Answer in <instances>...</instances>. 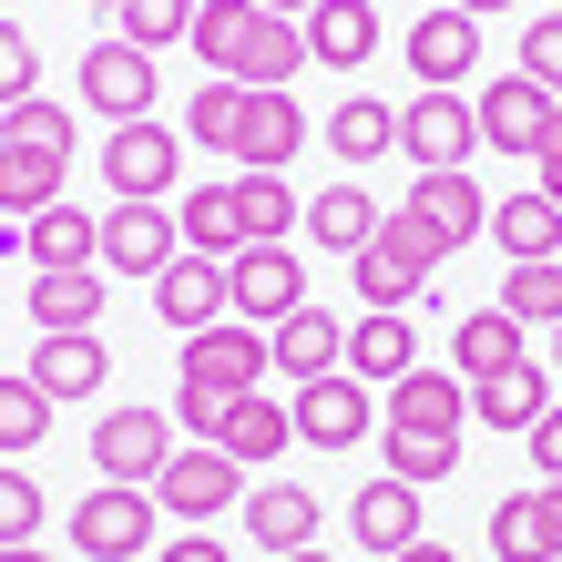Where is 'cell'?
Listing matches in <instances>:
<instances>
[{
    "mask_svg": "<svg viewBox=\"0 0 562 562\" xmlns=\"http://www.w3.org/2000/svg\"><path fill=\"white\" fill-rule=\"evenodd\" d=\"M512 72H532L552 103H562V11H542V21H521V61Z\"/></svg>",
    "mask_w": 562,
    "mask_h": 562,
    "instance_id": "cell-45",
    "label": "cell"
},
{
    "mask_svg": "<svg viewBox=\"0 0 562 562\" xmlns=\"http://www.w3.org/2000/svg\"><path fill=\"white\" fill-rule=\"evenodd\" d=\"M154 562H225V542H215V532H184V542H164Z\"/></svg>",
    "mask_w": 562,
    "mask_h": 562,
    "instance_id": "cell-50",
    "label": "cell"
},
{
    "mask_svg": "<svg viewBox=\"0 0 562 562\" xmlns=\"http://www.w3.org/2000/svg\"><path fill=\"white\" fill-rule=\"evenodd\" d=\"M154 491H123V481H103V491H82V512H72V552L82 562H144L154 552Z\"/></svg>",
    "mask_w": 562,
    "mask_h": 562,
    "instance_id": "cell-5",
    "label": "cell"
},
{
    "mask_svg": "<svg viewBox=\"0 0 562 562\" xmlns=\"http://www.w3.org/2000/svg\"><path fill=\"white\" fill-rule=\"evenodd\" d=\"M103 175H113V205H164L175 175H184V134H164V123H113Z\"/></svg>",
    "mask_w": 562,
    "mask_h": 562,
    "instance_id": "cell-11",
    "label": "cell"
},
{
    "mask_svg": "<svg viewBox=\"0 0 562 562\" xmlns=\"http://www.w3.org/2000/svg\"><path fill=\"white\" fill-rule=\"evenodd\" d=\"M286 419H296V440H307V450H358L389 409L369 400V379H358V369H327V379L296 389V409H286Z\"/></svg>",
    "mask_w": 562,
    "mask_h": 562,
    "instance_id": "cell-7",
    "label": "cell"
},
{
    "mask_svg": "<svg viewBox=\"0 0 562 562\" xmlns=\"http://www.w3.org/2000/svg\"><path fill=\"white\" fill-rule=\"evenodd\" d=\"M256 11H286V21H307V11H317V0H256Z\"/></svg>",
    "mask_w": 562,
    "mask_h": 562,
    "instance_id": "cell-52",
    "label": "cell"
},
{
    "mask_svg": "<svg viewBox=\"0 0 562 562\" xmlns=\"http://www.w3.org/2000/svg\"><path fill=\"white\" fill-rule=\"evenodd\" d=\"M389 562H460V552H450V542H429V532H419L409 552H389Z\"/></svg>",
    "mask_w": 562,
    "mask_h": 562,
    "instance_id": "cell-51",
    "label": "cell"
},
{
    "mask_svg": "<svg viewBox=\"0 0 562 562\" xmlns=\"http://www.w3.org/2000/svg\"><path fill=\"white\" fill-rule=\"evenodd\" d=\"M491 552H502V562H552V552H542V512H532V491L491 502Z\"/></svg>",
    "mask_w": 562,
    "mask_h": 562,
    "instance_id": "cell-43",
    "label": "cell"
},
{
    "mask_svg": "<svg viewBox=\"0 0 562 562\" xmlns=\"http://www.w3.org/2000/svg\"><path fill=\"white\" fill-rule=\"evenodd\" d=\"M296 72H307V21L267 11V21H256V42H246V61H236L225 82H246V92H286Z\"/></svg>",
    "mask_w": 562,
    "mask_h": 562,
    "instance_id": "cell-28",
    "label": "cell"
},
{
    "mask_svg": "<svg viewBox=\"0 0 562 562\" xmlns=\"http://www.w3.org/2000/svg\"><path fill=\"white\" fill-rule=\"evenodd\" d=\"M379 225H389V215H379V194L358 184V175H348V184H327V194H307V236H317V246H338V256H358Z\"/></svg>",
    "mask_w": 562,
    "mask_h": 562,
    "instance_id": "cell-31",
    "label": "cell"
},
{
    "mask_svg": "<svg viewBox=\"0 0 562 562\" xmlns=\"http://www.w3.org/2000/svg\"><path fill=\"white\" fill-rule=\"evenodd\" d=\"M267 348H277V369L307 389V379H327V369H348V317H327L317 296H307L296 317H277V327H267Z\"/></svg>",
    "mask_w": 562,
    "mask_h": 562,
    "instance_id": "cell-17",
    "label": "cell"
},
{
    "mask_svg": "<svg viewBox=\"0 0 562 562\" xmlns=\"http://www.w3.org/2000/svg\"><path fill=\"white\" fill-rule=\"evenodd\" d=\"M512 327H562V256H532V267H502V296H491Z\"/></svg>",
    "mask_w": 562,
    "mask_h": 562,
    "instance_id": "cell-37",
    "label": "cell"
},
{
    "mask_svg": "<svg viewBox=\"0 0 562 562\" xmlns=\"http://www.w3.org/2000/svg\"><path fill=\"white\" fill-rule=\"evenodd\" d=\"M256 21H267L256 0H194V31H184V42H194V61H205V72H236L246 42H256Z\"/></svg>",
    "mask_w": 562,
    "mask_h": 562,
    "instance_id": "cell-35",
    "label": "cell"
},
{
    "mask_svg": "<svg viewBox=\"0 0 562 562\" xmlns=\"http://www.w3.org/2000/svg\"><path fill=\"white\" fill-rule=\"evenodd\" d=\"M400 215L409 225H429V246H471V236H491V194L471 184V175H409V194H400Z\"/></svg>",
    "mask_w": 562,
    "mask_h": 562,
    "instance_id": "cell-14",
    "label": "cell"
},
{
    "mask_svg": "<svg viewBox=\"0 0 562 562\" xmlns=\"http://www.w3.org/2000/svg\"><path fill=\"white\" fill-rule=\"evenodd\" d=\"M103 267H61V277H31V327H103Z\"/></svg>",
    "mask_w": 562,
    "mask_h": 562,
    "instance_id": "cell-33",
    "label": "cell"
},
{
    "mask_svg": "<svg viewBox=\"0 0 562 562\" xmlns=\"http://www.w3.org/2000/svg\"><path fill=\"white\" fill-rule=\"evenodd\" d=\"M317 521H327V502H317V491H296V481L246 491V532H256V552H307Z\"/></svg>",
    "mask_w": 562,
    "mask_h": 562,
    "instance_id": "cell-25",
    "label": "cell"
},
{
    "mask_svg": "<svg viewBox=\"0 0 562 562\" xmlns=\"http://www.w3.org/2000/svg\"><path fill=\"white\" fill-rule=\"evenodd\" d=\"M31 82H42V42H31L21 21H0V113L31 103Z\"/></svg>",
    "mask_w": 562,
    "mask_h": 562,
    "instance_id": "cell-46",
    "label": "cell"
},
{
    "mask_svg": "<svg viewBox=\"0 0 562 562\" xmlns=\"http://www.w3.org/2000/svg\"><path fill=\"white\" fill-rule=\"evenodd\" d=\"M31 389L61 409V400H103L113 389V348L92 338V327H42V348H31Z\"/></svg>",
    "mask_w": 562,
    "mask_h": 562,
    "instance_id": "cell-13",
    "label": "cell"
},
{
    "mask_svg": "<svg viewBox=\"0 0 562 562\" xmlns=\"http://www.w3.org/2000/svg\"><path fill=\"white\" fill-rule=\"evenodd\" d=\"M348 277H358V307H409V296L440 277V246H429V225H409V215H389L369 246L348 256Z\"/></svg>",
    "mask_w": 562,
    "mask_h": 562,
    "instance_id": "cell-3",
    "label": "cell"
},
{
    "mask_svg": "<svg viewBox=\"0 0 562 562\" xmlns=\"http://www.w3.org/2000/svg\"><path fill=\"white\" fill-rule=\"evenodd\" d=\"M42 429H52V400L31 389V369H0V460L42 450Z\"/></svg>",
    "mask_w": 562,
    "mask_h": 562,
    "instance_id": "cell-40",
    "label": "cell"
},
{
    "mask_svg": "<svg viewBox=\"0 0 562 562\" xmlns=\"http://www.w3.org/2000/svg\"><path fill=\"white\" fill-rule=\"evenodd\" d=\"M532 512H542V552L562 562V481H542V491H532Z\"/></svg>",
    "mask_w": 562,
    "mask_h": 562,
    "instance_id": "cell-49",
    "label": "cell"
},
{
    "mask_svg": "<svg viewBox=\"0 0 562 562\" xmlns=\"http://www.w3.org/2000/svg\"><path fill=\"white\" fill-rule=\"evenodd\" d=\"M154 502L175 512L184 532H205L215 512H236V502H246V471H236V460H225V450H205V440H194V450H175V460H164Z\"/></svg>",
    "mask_w": 562,
    "mask_h": 562,
    "instance_id": "cell-12",
    "label": "cell"
},
{
    "mask_svg": "<svg viewBox=\"0 0 562 562\" xmlns=\"http://www.w3.org/2000/svg\"><path fill=\"white\" fill-rule=\"evenodd\" d=\"M175 256H184V225L164 215V205H113L103 215V277H144L154 286Z\"/></svg>",
    "mask_w": 562,
    "mask_h": 562,
    "instance_id": "cell-15",
    "label": "cell"
},
{
    "mask_svg": "<svg viewBox=\"0 0 562 562\" xmlns=\"http://www.w3.org/2000/svg\"><path fill=\"white\" fill-rule=\"evenodd\" d=\"M348 369L369 379V389H400L419 369V327L409 307H369V317H348Z\"/></svg>",
    "mask_w": 562,
    "mask_h": 562,
    "instance_id": "cell-18",
    "label": "cell"
},
{
    "mask_svg": "<svg viewBox=\"0 0 562 562\" xmlns=\"http://www.w3.org/2000/svg\"><path fill=\"white\" fill-rule=\"evenodd\" d=\"M552 11H562V0H552Z\"/></svg>",
    "mask_w": 562,
    "mask_h": 562,
    "instance_id": "cell-58",
    "label": "cell"
},
{
    "mask_svg": "<svg viewBox=\"0 0 562 562\" xmlns=\"http://www.w3.org/2000/svg\"><path fill=\"white\" fill-rule=\"evenodd\" d=\"M450 369L471 379V389H481V379H502V369H521V327H512L502 307H471V317L450 327Z\"/></svg>",
    "mask_w": 562,
    "mask_h": 562,
    "instance_id": "cell-29",
    "label": "cell"
},
{
    "mask_svg": "<svg viewBox=\"0 0 562 562\" xmlns=\"http://www.w3.org/2000/svg\"><path fill=\"white\" fill-rule=\"evenodd\" d=\"M175 419H184L205 450H225L236 471H256V460H277V450L296 440V419L267 400V389H246V400H215V389H175Z\"/></svg>",
    "mask_w": 562,
    "mask_h": 562,
    "instance_id": "cell-1",
    "label": "cell"
},
{
    "mask_svg": "<svg viewBox=\"0 0 562 562\" xmlns=\"http://www.w3.org/2000/svg\"><path fill=\"white\" fill-rule=\"evenodd\" d=\"M246 134V82H194V103H184V144H205V154H236Z\"/></svg>",
    "mask_w": 562,
    "mask_h": 562,
    "instance_id": "cell-39",
    "label": "cell"
},
{
    "mask_svg": "<svg viewBox=\"0 0 562 562\" xmlns=\"http://www.w3.org/2000/svg\"><path fill=\"white\" fill-rule=\"evenodd\" d=\"M389 429H450V440H460V429H471V379L419 358V369L389 389Z\"/></svg>",
    "mask_w": 562,
    "mask_h": 562,
    "instance_id": "cell-20",
    "label": "cell"
},
{
    "mask_svg": "<svg viewBox=\"0 0 562 562\" xmlns=\"http://www.w3.org/2000/svg\"><path fill=\"white\" fill-rule=\"evenodd\" d=\"M175 225H184V256H246V215H236V184H194L184 205H175Z\"/></svg>",
    "mask_w": 562,
    "mask_h": 562,
    "instance_id": "cell-32",
    "label": "cell"
},
{
    "mask_svg": "<svg viewBox=\"0 0 562 562\" xmlns=\"http://www.w3.org/2000/svg\"><path fill=\"white\" fill-rule=\"evenodd\" d=\"M460 11H471V21H491V11H521V0H460Z\"/></svg>",
    "mask_w": 562,
    "mask_h": 562,
    "instance_id": "cell-53",
    "label": "cell"
},
{
    "mask_svg": "<svg viewBox=\"0 0 562 562\" xmlns=\"http://www.w3.org/2000/svg\"><path fill=\"white\" fill-rule=\"evenodd\" d=\"M61 175H72L61 154H21V144H0V215L31 225L42 205H61Z\"/></svg>",
    "mask_w": 562,
    "mask_h": 562,
    "instance_id": "cell-36",
    "label": "cell"
},
{
    "mask_svg": "<svg viewBox=\"0 0 562 562\" xmlns=\"http://www.w3.org/2000/svg\"><path fill=\"white\" fill-rule=\"evenodd\" d=\"M0 144L61 154V164H72V103H42V92H31V103H11V113H0Z\"/></svg>",
    "mask_w": 562,
    "mask_h": 562,
    "instance_id": "cell-41",
    "label": "cell"
},
{
    "mask_svg": "<svg viewBox=\"0 0 562 562\" xmlns=\"http://www.w3.org/2000/svg\"><path fill=\"white\" fill-rule=\"evenodd\" d=\"M82 11H113V0H82Z\"/></svg>",
    "mask_w": 562,
    "mask_h": 562,
    "instance_id": "cell-57",
    "label": "cell"
},
{
    "mask_svg": "<svg viewBox=\"0 0 562 562\" xmlns=\"http://www.w3.org/2000/svg\"><path fill=\"white\" fill-rule=\"evenodd\" d=\"M164 460H175V419H164V409H103V419H92V471H103V481L154 491Z\"/></svg>",
    "mask_w": 562,
    "mask_h": 562,
    "instance_id": "cell-8",
    "label": "cell"
},
{
    "mask_svg": "<svg viewBox=\"0 0 562 562\" xmlns=\"http://www.w3.org/2000/svg\"><path fill=\"white\" fill-rule=\"evenodd\" d=\"M419 502L429 491H409V481H369V491H348V532H358V552H409L419 542Z\"/></svg>",
    "mask_w": 562,
    "mask_h": 562,
    "instance_id": "cell-22",
    "label": "cell"
},
{
    "mask_svg": "<svg viewBox=\"0 0 562 562\" xmlns=\"http://www.w3.org/2000/svg\"><path fill=\"white\" fill-rule=\"evenodd\" d=\"M154 317L184 327V338H194V327H225V317H236V307H225V267H215V256H175V267L154 277Z\"/></svg>",
    "mask_w": 562,
    "mask_h": 562,
    "instance_id": "cell-19",
    "label": "cell"
},
{
    "mask_svg": "<svg viewBox=\"0 0 562 562\" xmlns=\"http://www.w3.org/2000/svg\"><path fill=\"white\" fill-rule=\"evenodd\" d=\"M491 246H502V267H532V256H562V205L542 184H521L491 205Z\"/></svg>",
    "mask_w": 562,
    "mask_h": 562,
    "instance_id": "cell-24",
    "label": "cell"
},
{
    "mask_svg": "<svg viewBox=\"0 0 562 562\" xmlns=\"http://www.w3.org/2000/svg\"><path fill=\"white\" fill-rule=\"evenodd\" d=\"M552 369H562V327H552Z\"/></svg>",
    "mask_w": 562,
    "mask_h": 562,
    "instance_id": "cell-56",
    "label": "cell"
},
{
    "mask_svg": "<svg viewBox=\"0 0 562 562\" xmlns=\"http://www.w3.org/2000/svg\"><path fill=\"white\" fill-rule=\"evenodd\" d=\"M277 562H338V552H317V542H307V552H277Z\"/></svg>",
    "mask_w": 562,
    "mask_h": 562,
    "instance_id": "cell-55",
    "label": "cell"
},
{
    "mask_svg": "<svg viewBox=\"0 0 562 562\" xmlns=\"http://www.w3.org/2000/svg\"><path fill=\"white\" fill-rule=\"evenodd\" d=\"M296 144H307L296 92H246V134H236V164H246V175H286Z\"/></svg>",
    "mask_w": 562,
    "mask_h": 562,
    "instance_id": "cell-23",
    "label": "cell"
},
{
    "mask_svg": "<svg viewBox=\"0 0 562 562\" xmlns=\"http://www.w3.org/2000/svg\"><path fill=\"white\" fill-rule=\"evenodd\" d=\"M481 144L491 154H512V164H532V144H542V123H552V92L532 82V72H512V82H481Z\"/></svg>",
    "mask_w": 562,
    "mask_h": 562,
    "instance_id": "cell-16",
    "label": "cell"
},
{
    "mask_svg": "<svg viewBox=\"0 0 562 562\" xmlns=\"http://www.w3.org/2000/svg\"><path fill=\"white\" fill-rule=\"evenodd\" d=\"M532 460H542V481H562V409L532 419Z\"/></svg>",
    "mask_w": 562,
    "mask_h": 562,
    "instance_id": "cell-48",
    "label": "cell"
},
{
    "mask_svg": "<svg viewBox=\"0 0 562 562\" xmlns=\"http://www.w3.org/2000/svg\"><path fill=\"white\" fill-rule=\"evenodd\" d=\"M113 31H123V42H144V52H164V42H184V31H194V0H113Z\"/></svg>",
    "mask_w": 562,
    "mask_h": 562,
    "instance_id": "cell-42",
    "label": "cell"
},
{
    "mask_svg": "<svg viewBox=\"0 0 562 562\" xmlns=\"http://www.w3.org/2000/svg\"><path fill=\"white\" fill-rule=\"evenodd\" d=\"M379 460H389V481L440 491V481L460 471V440H450V429H389V419H379Z\"/></svg>",
    "mask_w": 562,
    "mask_h": 562,
    "instance_id": "cell-34",
    "label": "cell"
},
{
    "mask_svg": "<svg viewBox=\"0 0 562 562\" xmlns=\"http://www.w3.org/2000/svg\"><path fill=\"white\" fill-rule=\"evenodd\" d=\"M267 369H277L267 327L225 317V327H194V338H184V358H175V389H215V400H246V389H267Z\"/></svg>",
    "mask_w": 562,
    "mask_h": 562,
    "instance_id": "cell-2",
    "label": "cell"
},
{
    "mask_svg": "<svg viewBox=\"0 0 562 562\" xmlns=\"http://www.w3.org/2000/svg\"><path fill=\"white\" fill-rule=\"evenodd\" d=\"M532 184L562 205V103H552V123H542V144H532Z\"/></svg>",
    "mask_w": 562,
    "mask_h": 562,
    "instance_id": "cell-47",
    "label": "cell"
},
{
    "mask_svg": "<svg viewBox=\"0 0 562 562\" xmlns=\"http://www.w3.org/2000/svg\"><path fill=\"white\" fill-rule=\"evenodd\" d=\"M542 409H552V369H532V358L471 389V419H481V429H512V440H532V419H542Z\"/></svg>",
    "mask_w": 562,
    "mask_h": 562,
    "instance_id": "cell-26",
    "label": "cell"
},
{
    "mask_svg": "<svg viewBox=\"0 0 562 562\" xmlns=\"http://www.w3.org/2000/svg\"><path fill=\"white\" fill-rule=\"evenodd\" d=\"M0 562H52V552H42V542H11V552H0Z\"/></svg>",
    "mask_w": 562,
    "mask_h": 562,
    "instance_id": "cell-54",
    "label": "cell"
},
{
    "mask_svg": "<svg viewBox=\"0 0 562 562\" xmlns=\"http://www.w3.org/2000/svg\"><path fill=\"white\" fill-rule=\"evenodd\" d=\"M11 542H42V481L21 460H0V552Z\"/></svg>",
    "mask_w": 562,
    "mask_h": 562,
    "instance_id": "cell-44",
    "label": "cell"
},
{
    "mask_svg": "<svg viewBox=\"0 0 562 562\" xmlns=\"http://www.w3.org/2000/svg\"><path fill=\"white\" fill-rule=\"evenodd\" d=\"M154 52L144 42H123V31H103V42L82 52V103L103 113V123H154Z\"/></svg>",
    "mask_w": 562,
    "mask_h": 562,
    "instance_id": "cell-9",
    "label": "cell"
},
{
    "mask_svg": "<svg viewBox=\"0 0 562 562\" xmlns=\"http://www.w3.org/2000/svg\"><path fill=\"white\" fill-rule=\"evenodd\" d=\"M471 72H481V21L460 11V0H429L409 21V82L419 92H460Z\"/></svg>",
    "mask_w": 562,
    "mask_h": 562,
    "instance_id": "cell-10",
    "label": "cell"
},
{
    "mask_svg": "<svg viewBox=\"0 0 562 562\" xmlns=\"http://www.w3.org/2000/svg\"><path fill=\"white\" fill-rule=\"evenodd\" d=\"M236 215H246V246H286L296 225H307V205L286 194V175H236Z\"/></svg>",
    "mask_w": 562,
    "mask_h": 562,
    "instance_id": "cell-38",
    "label": "cell"
},
{
    "mask_svg": "<svg viewBox=\"0 0 562 562\" xmlns=\"http://www.w3.org/2000/svg\"><path fill=\"white\" fill-rule=\"evenodd\" d=\"M400 154L419 164V175H471L481 113L460 103V92H409V103H400Z\"/></svg>",
    "mask_w": 562,
    "mask_h": 562,
    "instance_id": "cell-4",
    "label": "cell"
},
{
    "mask_svg": "<svg viewBox=\"0 0 562 562\" xmlns=\"http://www.w3.org/2000/svg\"><path fill=\"white\" fill-rule=\"evenodd\" d=\"M225 307H236L246 327H277L307 307V256L296 246H246V256H225Z\"/></svg>",
    "mask_w": 562,
    "mask_h": 562,
    "instance_id": "cell-6",
    "label": "cell"
},
{
    "mask_svg": "<svg viewBox=\"0 0 562 562\" xmlns=\"http://www.w3.org/2000/svg\"><path fill=\"white\" fill-rule=\"evenodd\" d=\"M369 52H379V11H369V0H317V11H307V61L358 72Z\"/></svg>",
    "mask_w": 562,
    "mask_h": 562,
    "instance_id": "cell-27",
    "label": "cell"
},
{
    "mask_svg": "<svg viewBox=\"0 0 562 562\" xmlns=\"http://www.w3.org/2000/svg\"><path fill=\"white\" fill-rule=\"evenodd\" d=\"M327 154L348 164H379V154H400V103H369V92H348L338 113H327Z\"/></svg>",
    "mask_w": 562,
    "mask_h": 562,
    "instance_id": "cell-30",
    "label": "cell"
},
{
    "mask_svg": "<svg viewBox=\"0 0 562 562\" xmlns=\"http://www.w3.org/2000/svg\"><path fill=\"white\" fill-rule=\"evenodd\" d=\"M21 256H31V277L103 267V215H82V205H42V215L21 225Z\"/></svg>",
    "mask_w": 562,
    "mask_h": 562,
    "instance_id": "cell-21",
    "label": "cell"
}]
</instances>
